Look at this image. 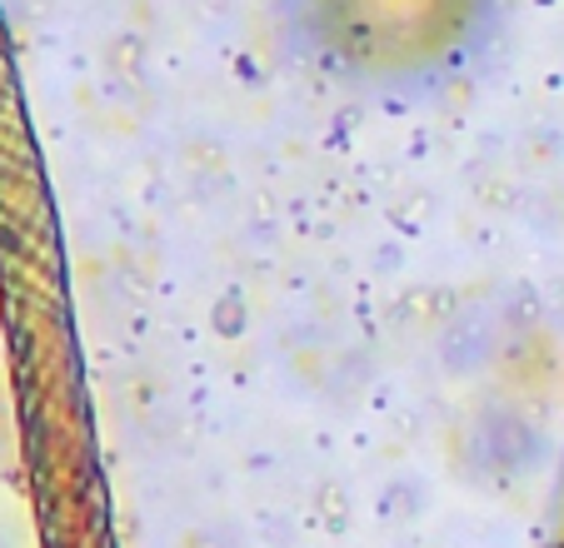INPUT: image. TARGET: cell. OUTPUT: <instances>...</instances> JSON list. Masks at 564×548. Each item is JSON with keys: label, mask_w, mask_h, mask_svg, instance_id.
Masks as SVG:
<instances>
[{"label": "cell", "mask_w": 564, "mask_h": 548, "mask_svg": "<svg viewBox=\"0 0 564 548\" xmlns=\"http://www.w3.org/2000/svg\"><path fill=\"white\" fill-rule=\"evenodd\" d=\"M310 75L365 100H430L490 65L510 0H275Z\"/></svg>", "instance_id": "6da1fadb"}]
</instances>
